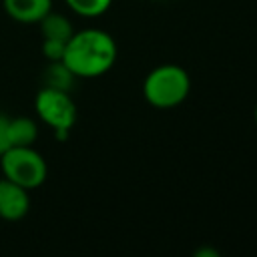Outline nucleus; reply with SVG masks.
<instances>
[{
  "instance_id": "obj_1",
  "label": "nucleus",
  "mask_w": 257,
  "mask_h": 257,
  "mask_svg": "<svg viewBox=\"0 0 257 257\" xmlns=\"http://www.w3.org/2000/svg\"><path fill=\"white\" fill-rule=\"evenodd\" d=\"M116 56V42L106 30L82 28L66 40L62 62L76 78H96L114 66Z\"/></svg>"
},
{
  "instance_id": "obj_2",
  "label": "nucleus",
  "mask_w": 257,
  "mask_h": 257,
  "mask_svg": "<svg viewBox=\"0 0 257 257\" xmlns=\"http://www.w3.org/2000/svg\"><path fill=\"white\" fill-rule=\"evenodd\" d=\"M189 92H191V76L181 64H173V62L159 64L143 80L145 100L161 110L183 104Z\"/></svg>"
},
{
  "instance_id": "obj_3",
  "label": "nucleus",
  "mask_w": 257,
  "mask_h": 257,
  "mask_svg": "<svg viewBox=\"0 0 257 257\" xmlns=\"http://www.w3.org/2000/svg\"><path fill=\"white\" fill-rule=\"evenodd\" d=\"M0 177L32 191L46 181L48 165L32 145L10 147L0 155Z\"/></svg>"
},
{
  "instance_id": "obj_4",
  "label": "nucleus",
  "mask_w": 257,
  "mask_h": 257,
  "mask_svg": "<svg viewBox=\"0 0 257 257\" xmlns=\"http://www.w3.org/2000/svg\"><path fill=\"white\" fill-rule=\"evenodd\" d=\"M34 110L38 118L54 131L56 141H66L76 122V104L68 90L42 86L34 96Z\"/></svg>"
},
{
  "instance_id": "obj_5",
  "label": "nucleus",
  "mask_w": 257,
  "mask_h": 257,
  "mask_svg": "<svg viewBox=\"0 0 257 257\" xmlns=\"http://www.w3.org/2000/svg\"><path fill=\"white\" fill-rule=\"evenodd\" d=\"M30 191L0 177V219L20 221L30 211Z\"/></svg>"
},
{
  "instance_id": "obj_6",
  "label": "nucleus",
  "mask_w": 257,
  "mask_h": 257,
  "mask_svg": "<svg viewBox=\"0 0 257 257\" xmlns=\"http://www.w3.org/2000/svg\"><path fill=\"white\" fill-rule=\"evenodd\" d=\"M2 8L20 24H38L52 10V0H2Z\"/></svg>"
},
{
  "instance_id": "obj_7",
  "label": "nucleus",
  "mask_w": 257,
  "mask_h": 257,
  "mask_svg": "<svg viewBox=\"0 0 257 257\" xmlns=\"http://www.w3.org/2000/svg\"><path fill=\"white\" fill-rule=\"evenodd\" d=\"M38 139V124L30 116H10L8 141L10 147H30Z\"/></svg>"
},
{
  "instance_id": "obj_8",
  "label": "nucleus",
  "mask_w": 257,
  "mask_h": 257,
  "mask_svg": "<svg viewBox=\"0 0 257 257\" xmlns=\"http://www.w3.org/2000/svg\"><path fill=\"white\" fill-rule=\"evenodd\" d=\"M38 26H40L42 38H54V40H64V42H66V40L72 36V32H74L72 22H70L64 14L52 12V10L38 22Z\"/></svg>"
},
{
  "instance_id": "obj_9",
  "label": "nucleus",
  "mask_w": 257,
  "mask_h": 257,
  "mask_svg": "<svg viewBox=\"0 0 257 257\" xmlns=\"http://www.w3.org/2000/svg\"><path fill=\"white\" fill-rule=\"evenodd\" d=\"M74 78L76 76L64 66L62 60L50 62L46 66V70H44V86H52V88H60V90H70Z\"/></svg>"
},
{
  "instance_id": "obj_10",
  "label": "nucleus",
  "mask_w": 257,
  "mask_h": 257,
  "mask_svg": "<svg viewBox=\"0 0 257 257\" xmlns=\"http://www.w3.org/2000/svg\"><path fill=\"white\" fill-rule=\"evenodd\" d=\"M64 2L74 14L82 16V18L102 16L112 4V0H64Z\"/></svg>"
},
{
  "instance_id": "obj_11",
  "label": "nucleus",
  "mask_w": 257,
  "mask_h": 257,
  "mask_svg": "<svg viewBox=\"0 0 257 257\" xmlns=\"http://www.w3.org/2000/svg\"><path fill=\"white\" fill-rule=\"evenodd\" d=\"M66 42L64 40H54V38H42V54L48 62H58L64 56Z\"/></svg>"
},
{
  "instance_id": "obj_12",
  "label": "nucleus",
  "mask_w": 257,
  "mask_h": 257,
  "mask_svg": "<svg viewBox=\"0 0 257 257\" xmlns=\"http://www.w3.org/2000/svg\"><path fill=\"white\" fill-rule=\"evenodd\" d=\"M8 120H10V116L4 114V112H0V155H2L6 149H10V141H8Z\"/></svg>"
},
{
  "instance_id": "obj_13",
  "label": "nucleus",
  "mask_w": 257,
  "mask_h": 257,
  "mask_svg": "<svg viewBox=\"0 0 257 257\" xmlns=\"http://www.w3.org/2000/svg\"><path fill=\"white\" fill-rule=\"evenodd\" d=\"M195 257H219V253H217L215 249L203 247V249H197V251H195Z\"/></svg>"
},
{
  "instance_id": "obj_14",
  "label": "nucleus",
  "mask_w": 257,
  "mask_h": 257,
  "mask_svg": "<svg viewBox=\"0 0 257 257\" xmlns=\"http://www.w3.org/2000/svg\"><path fill=\"white\" fill-rule=\"evenodd\" d=\"M253 116H255V122H257V104H255V112H253Z\"/></svg>"
}]
</instances>
